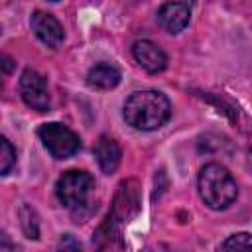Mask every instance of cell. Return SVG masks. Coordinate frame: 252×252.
<instances>
[{
	"label": "cell",
	"instance_id": "18",
	"mask_svg": "<svg viewBox=\"0 0 252 252\" xmlns=\"http://www.w3.org/2000/svg\"><path fill=\"white\" fill-rule=\"evenodd\" d=\"M2 61H4V71L10 73V69H12V59H10L8 55H2Z\"/></svg>",
	"mask_w": 252,
	"mask_h": 252
},
{
	"label": "cell",
	"instance_id": "14",
	"mask_svg": "<svg viewBox=\"0 0 252 252\" xmlns=\"http://www.w3.org/2000/svg\"><path fill=\"white\" fill-rule=\"evenodd\" d=\"M222 252H252V234L236 232L228 236L222 244Z\"/></svg>",
	"mask_w": 252,
	"mask_h": 252
},
{
	"label": "cell",
	"instance_id": "2",
	"mask_svg": "<svg viewBox=\"0 0 252 252\" xmlns=\"http://www.w3.org/2000/svg\"><path fill=\"white\" fill-rule=\"evenodd\" d=\"M199 195L211 209H226L234 203L238 195V187L230 171L220 163H207L199 171L197 179Z\"/></svg>",
	"mask_w": 252,
	"mask_h": 252
},
{
	"label": "cell",
	"instance_id": "5",
	"mask_svg": "<svg viewBox=\"0 0 252 252\" xmlns=\"http://www.w3.org/2000/svg\"><path fill=\"white\" fill-rule=\"evenodd\" d=\"M20 94L28 106H32L37 112L49 110V89L45 83V77H41L33 69H26L20 77Z\"/></svg>",
	"mask_w": 252,
	"mask_h": 252
},
{
	"label": "cell",
	"instance_id": "12",
	"mask_svg": "<svg viewBox=\"0 0 252 252\" xmlns=\"http://www.w3.org/2000/svg\"><path fill=\"white\" fill-rule=\"evenodd\" d=\"M122 75L120 71L110 65V63H96L89 75H87V83L93 87V89H98V91H110L114 89L118 83H120Z\"/></svg>",
	"mask_w": 252,
	"mask_h": 252
},
{
	"label": "cell",
	"instance_id": "11",
	"mask_svg": "<svg viewBox=\"0 0 252 252\" xmlns=\"http://www.w3.org/2000/svg\"><path fill=\"white\" fill-rule=\"evenodd\" d=\"M93 154L96 158L98 167L104 173H114L116 167L120 165V159H122V150H120L118 142L114 138H110V136H100L94 142Z\"/></svg>",
	"mask_w": 252,
	"mask_h": 252
},
{
	"label": "cell",
	"instance_id": "6",
	"mask_svg": "<svg viewBox=\"0 0 252 252\" xmlns=\"http://www.w3.org/2000/svg\"><path fill=\"white\" fill-rule=\"evenodd\" d=\"M140 211V193H138V183L128 179L118 185V191L114 195V205H112V217L118 222H128L136 213Z\"/></svg>",
	"mask_w": 252,
	"mask_h": 252
},
{
	"label": "cell",
	"instance_id": "10",
	"mask_svg": "<svg viewBox=\"0 0 252 252\" xmlns=\"http://www.w3.org/2000/svg\"><path fill=\"white\" fill-rule=\"evenodd\" d=\"M93 244H94V248L98 252H122L124 250L120 222L112 215H108V219L94 230Z\"/></svg>",
	"mask_w": 252,
	"mask_h": 252
},
{
	"label": "cell",
	"instance_id": "3",
	"mask_svg": "<svg viewBox=\"0 0 252 252\" xmlns=\"http://www.w3.org/2000/svg\"><path fill=\"white\" fill-rule=\"evenodd\" d=\"M94 189V179L91 173L81 169H69L65 171L57 183H55V195L59 203L71 211H79L89 203V197Z\"/></svg>",
	"mask_w": 252,
	"mask_h": 252
},
{
	"label": "cell",
	"instance_id": "17",
	"mask_svg": "<svg viewBox=\"0 0 252 252\" xmlns=\"http://www.w3.org/2000/svg\"><path fill=\"white\" fill-rule=\"evenodd\" d=\"M0 252H12V244H10V238L6 232H2V246H0Z\"/></svg>",
	"mask_w": 252,
	"mask_h": 252
},
{
	"label": "cell",
	"instance_id": "9",
	"mask_svg": "<svg viewBox=\"0 0 252 252\" xmlns=\"http://www.w3.org/2000/svg\"><path fill=\"white\" fill-rule=\"evenodd\" d=\"M191 18V6L187 2H165L158 10L159 26L169 33H179Z\"/></svg>",
	"mask_w": 252,
	"mask_h": 252
},
{
	"label": "cell",
	"instance_id": "7",
	"mask_svg": "<svg viewBox=\"0 0 252 252\" xmlns=\"http://www.w3.org/2000/svg\"><path fill=\"white\" fill-rule=\"evenodd\" d=\"M30 24H32V30H33L35 37L41 43H45L47 47H53V49L61 45V41L65 37V32H63V26L59 24V20L53 14L35 10L32 14Z\"/></svg>",
	"mask_w": 252,
	"mask_h": 252
},
{
	"label": "cell",
	"instance_id": "8",
	"mask_svg": "<svg viewBox=\"0 0 252 252\" xmlns=\"http://www.w3.org/2000/svg\"><path fill=\"white\" fill-rule=\"evenodd\" d=\"M132 55L136 63L146 69L148 73H161L167 65V55L163 53L161 47H158L150 39H138L132 45Z\"/></svg>",
	"mask_w": 252,
	"mask_h": 252
},
{
	"label": "cell",
	"instance_id": "13",
	"mask_svg": "<svg viewBox=\"0 0 252 252\" xmlns=\"http://www.w3.org/2000/svg\"><path fill=\"white\" fill-rule=\"evenodd\" d=\"M20 224H22V230H24V234L28 236V238H32V240H37L39 238V222H37V215H35V211L28 205V203H24L22 207H20Z\"/></svg>",
	"mask_w": 252,
	"mask_h": 252
},
{
	"label": "cell",
	"instance_id": "1",
	"mask_svg": "<svg viewBox=\"0 0 252 252\" xmlns=\"http://www.w3.org/2000/svg\"><path fill=\"white\" fill-rule=\"evenodd\" d=\"M169 116L171 102L159 91H138L124 102V120L136 130H158Z\"/></svg>",
	"mask_w": 252,
	"mask_h": 252
},
{
	"label": "cell",
	"instance_id": "15",
	"mask_svg": "<svg viewBox=\"0 0 252 252\" xmlns=\"http://www.w3.org/2000/svg\"><path fill=\"white\" fill-rule=\"evenodd\" d=\"M14 163H16V150L12 148L8 138H2L0 140V173L8 175Z\"/></svg>",
	"mask_w": 252,
	"mask_h": 252
},
{
	"label": "cell",
	"instance_id": "16",
	"mask_svg": "<svg viewBox=\"0 0 252 252\" xmlns=\"http://www.w3.org/2000/svg\"><path fill=\"white\" fill-rule=\"evenodd\" d=\"M57 252H81V242L73 234H63L57 242Z\"/></svg>",
	"mask_w": 252,
	"mask_h": 252
},
{
	"label": "cell",
	"instance_id": "4",
	"mask_svg": "<svg viewBox=\"0 0 252 252\" xmlns=\"http://www.w3.org/2000/svg\"><path fill=\"white\" fill-rule=\"evenodd\" d=\"M37 136L39 140L43 142L45 150L57 158V159H65V158H71L73 154L79 152L81 148V140L79 136L67 128L65 124H59V122H47V124H41L39 130H37Z\"/></svg>",
	"mask_w": 252,
	"mask_h": 252
}]
</instances>
